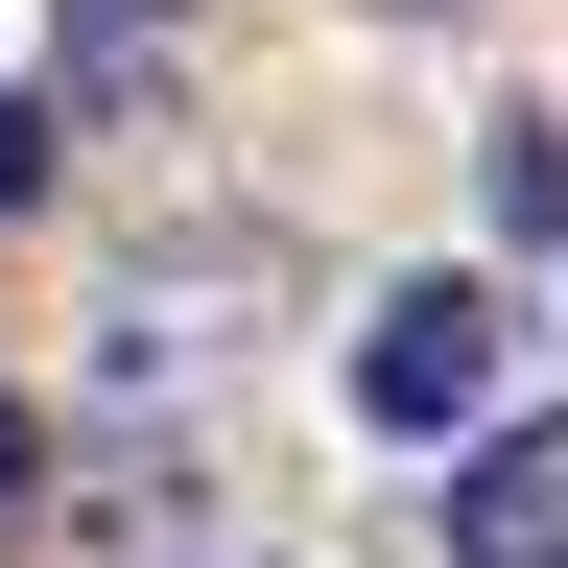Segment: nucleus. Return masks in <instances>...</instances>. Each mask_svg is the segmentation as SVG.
Returning <instances> with one entry per match:
<instances>
[{
	"label": "nucleus",
	"mask_w": 568,
	"mask_h": 568,
	"mask_svg": "<svg viewBox=\"0 0 568 568\" xmlns=\"http://www.w3.org/2000/svg\"><path fill=\"white\" fill-rule=\"evenodd\" d=\"M24 190H48V119H24V95H0V213H24Z\"/></svg>",
	"instance_id": "3"
},
{
	"label": "nucleus",
	"mask_w": 568,
	"mask_h": 568,
	"mask_svg": "<svg viewBox=\"0 0 568 568\" xmlns=\"http://www.w3.org/2000/svg\"><path fill=\"white\" fill-rule=\"evenodd\" d=\"M0 497H24V403H0Z\"/></svg>",
	"instance_id": "4"
},
{
	"label": "nucleus",
	"mask_w": 568,
	"mask_h": 568,
	"mask_svg": "<svg viewBox=\"0 0 568 568\" xmlns=\"http://www.w3.org/2000/svg\"><path fill=\"white\" fill-rule=\"evenodd\" d=\"M497 403V284H379L355 332V426H474Z\"/></svg>",
	"instance_id": "1"
},
{
	"label": "nucleus",
	"mask_w": 568,
	"mask_h": 568,
	"mask_svg": "<svg viewBox=\"0 0 568 568\" xmlns=\"http://www.w3.org/2000/svg\"><path fill=\"white\" fill-rule=\"evenodd\" d=\"M450 568H568V426H497L450 474Z\"/></svg>",
	"instance_id": "2"
}]
</instances>
